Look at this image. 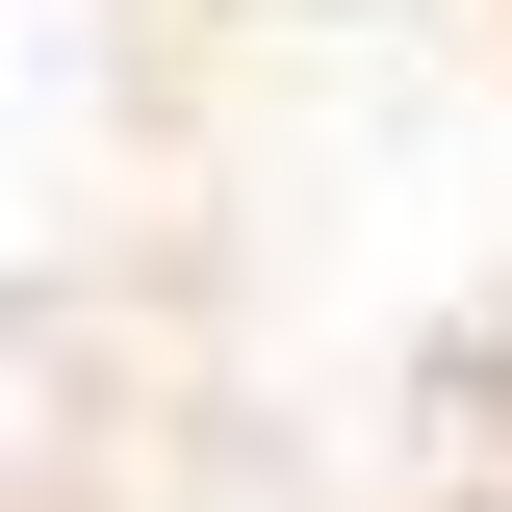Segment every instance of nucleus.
I'll return each instance as SVG.
<instances>
[{"instance_id":"f257e3e1","label":"nucleus","mask_w":512,"mask_h":512,"mask_svg":"<svg viewBox=\"0 0 512 512\" xmlns=\"http://www.w3.org/2000/svg\"><path fill=\"white\" fill-rule=\"evenodd\" d=\"M487 512H512V487H487Z\"/></svg>"}]
</instances>
